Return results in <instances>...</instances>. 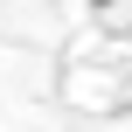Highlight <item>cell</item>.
Masks as SVG:
<instances>
[]
</instances>
